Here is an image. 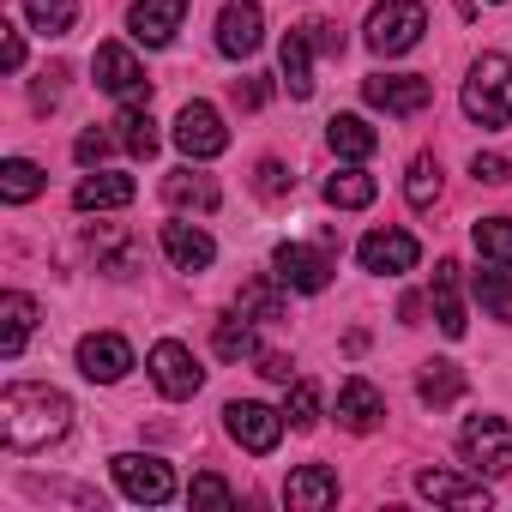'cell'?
<instances>
[{
  "label": "cell",
  "instance_id": "obj_42",
  "mask_svg": "<svg viewBox=\"0 0 512 512\" xmlns=\"http://www.w3.org/2000/svg\"><path fill=\"white\" fill-rule=\"evenodd\" d=\"M61 79H67L61 67H55V73H43V79H37V91H31V103H37V109H55V103H61Z\"/></svg>",
  "mask_w": 512,
  "mask_h": 512
},
{
  "label": "cell",
  "instance_id": "obj_26",
  "mask_svg": "<svg viewBox=\"0 0 512 512\" xmlns=\"http://www.w3.org/2000/svg\"><path fill=\"white\" fill-rule=\"evenodd\" d=\"M290 284L272 272V278H253V284H241V296H235V314H247V320H284L290 314V296H284Z\"/></svg>",
  "mask_w": 512,
  "mask_h": 512
},
{
  "label": "cell",
  "instance_id": "obj_32",
  "mask_svg": "<svg viewBox=\"0 0 512 512\" xmlns=\"http://www.w3.org/2000/svg\"><path fill=\"white\" fill-rule=\"evenodd\" d=\"M211 344H217V356H223V362H241V356H260V344H253V320H247V314H229V320H217Z\"/></svg>",
  "mask_w": 512,
  "mask_h": 512
},
{
  "label": "cell",
  "instance_id": "obj_27",
  "mask_svg": "<svg viewBox=\"0 0 512 512\" xmlns=\"http://www.w3.org/2000/svg\"><path fill=\"white\" fill-rule=\"evenodd\" d=\"M374 193H380V181L362 163H344L338 175H326V205L332 211H362V205H374Z\"/></svg>",
  "mask_w": 512,
  "mask_h": 512
},
{
  "label": "cell",
  "instance_id": "obj_34",
  "mask_svg": "<svg viewBox=\"0 0 512 512\" xmlns=\"http://www.w3.org/2000/svg\"><path fill=\"white\" fill-rule=\"evenodd\" d=\"M470 235H476V253L488 266H512V217H482Z\"/></svg>",
  "mask_w": 512,
  "mask_h": 512
},
{
  "label": "cell",
  "instance_id": "obj_22",
  "mask_svg": "<svg viewBox=\"0 0 512 512\" xmlns=\"http://www.w3.org/2000/svg\"><path fill=\"white\" fill-rule=\"evenodd\" d=\"M326 145H332L344 163H368V157L380 151V133H374L362 115H332V121H326Z\"/></svg>",
  "mask_w": 512,
  "mask_h": 512
},
{
  "label": "cell",
  "instance_id": "obj_41",
  "mask_svg": "<svg viewBox=\"0 0 512 512\" xmlns=\"http://www.w3.org/2000/svg\"><path fill=\"white\" fill-rule=\"evenodd\" d=\"M253 362H260V374H266L272 386H290V380H296V362H290L284 350H260V356H253Z\"/></svg>",
  "mask_w": 512,
  "mask_h": 512
},
{
  "label": "cell",
  "instance_id": "obj_5",
  "mask_svg": "<svg viewBox=\"0 0 512 512\" xmlns=\"http://www.w3.org/2000/svg\"><path fill=\"white\" fill-rule=\"evenodd\" d=\"M91 73H97V91H109L115 103H151V79L127 43H103L91 55Z\"/></svg>",
  "mask_w": 512,
  "mask_h": 512
},
{
  "label": "cell",
  "instance_id": "obj_39",
  "mask_svg": "<svg viewBox=\"0 0 512 512\" xmlns=\"http://www.w3.org/2000/svg\"><path fill=\"white\" fill-rule=\"evenodd\" d=\"M109 151H115V133H103V127H85V133H79V145H73V157H79L85 169H97Z\"/></svg>",
  "mask_w": 512,
  "mask_h": 512
},
{
  "label": "cell",
  "instance_id": "obj_25",
  "mask_svg": "<svg viewBox=\"0 0 512 512\" xmlns=\"http://www.w3.org/2000/svg\"><path fill=\"white\" fill-rule=\"evenodd\" d=\"M31 326H37V302L25 290H7V296H0V356H7V362L25 350Z\"/></svg>",
  "mask_w": 512,
  "mask_h": 512
},
{
  "label": "cell",
  "instance_id": "obj_45",
  "mask_svg": "<svg viewBox=\"0 0 512 512\" xmlns=\"http://www.w3.org/2000/svg\"><path fill=\"white\" fill-rule=\"evenodd\" d=\"M235 103H241V109H260V103H266V85H260V79H247V85H235Z\"/></svg>",
  "mask_w": 512,
  "mask_h": 512
},
{
  "label": "cell",
  "instance_id": "obj_19",
  "mask_svg": "<svg viewBox=\"0 0 512 512\" xmlns=\"http://www.w3.org/2000/svg\"><path fill=\"white\" fill-rule=\"evenodd\" d=\"M284 500H290L296 512H320V506H332V500H338V470H332V464H302V470H290Z\"/></svg>",
  "mask_w": 512,
  "mask_h": 512
},
{
  "label": "cell",
  "instance_id": "obj_30",
  "mask_svg": "<svg viewBox=\"0 0 512 512\" xmlns=\"http://www.w3.org/2000/svg\"><path fill=\"white\" fill-rule=\"evenodd\" d=\"M470 290H476V302H482V314H488V320L512 326V278H506V266L476 272V278H470Z\"/></svg>",
  "mask_w": 512,
  "mask_h": 512
},
{
  "label": "cell",
  "instance_id": "obj_23",
  "mask_svg": "<svg viewBox=\"0 0 512 512\" xmlns=\"http://www.w3.org/2000/svg\"><path fill=\"white\" fill-rule=\"evenodd\" d=\"M163 199H169L175 211H199V217H205V211H217V199H223V193H217V181H211V175H199V169L187 163V169H175V175L163 181Z\"/></svg>",
  "mask_w": 512,
  "mask_h": 512
},
{
  "label": "cell",
  "instance_id": "obj_16",
  "mask_svg": "<svg viewBox=\"0 0 512 512\" xmlns=\"http://www.w3.org/2000/svg\"><path fill=\"white\" fill-rule=\"evenodd\" d=\"M416 494H422V500H440V506H482V512H488V476L422 470V476H416Z\"/></svg>",
  "mask_w": 512,
  "mask_h": 512
},
{
  "label": "cell",
  "instance_id": "obj_6",
  "mask_svg": "<svg viewBox=\"0 0 512 512\" xmlns=\"http://www.w3.org/2000/svg\"><path fill=\"white\" fill-rule=\"evenodd\" d=\"M223 428L241 452H272L284 440V410H272L260 398H235V404H223Z\"/></svg>",
  "mask_w": 512,
  "mask_h": 512
},
{
  "label": "cell",
  "instance_id": "obj_35",
  "mask_svg": "<svg viewBox=\"0 0 512 512\" xmlns=\"http://www.w3.org/2000/svg\"><path fill=\"white\" fill-rule=\"evenodd\" d=\"M25 19H31L43 37H67L73 19H79V0H25Z\"/></svg>",
  "mask_w": 512,
  "mask_h": 512
},
{
  "label": "cell",
  "instance_id": "obj_20",
  "mask_svg": "<svg viewBox=\"0 0 512 512\" xmlns=\"http://www.w3.org/2000/svg\"><path fill=\"white\" fill-rule=\"evenodd\" d=\"M133 175H109V169H91L79 187H73V205L79 211H121V205H133Z\"/></svg>",
  "mask_w": 512,
  "mask_h": 512
},
{
  "label": "cell",
  "instance_id": "obj_11",
  "mask_svg": "<svg viewBox=\"0 0 512 512\" xmlns=\"http://www.w3.org/2000/svg\"><path fill=\"white\" fill-rule=\"evenodd\" d=\"M272 272L296 290V296H320L326 284H332V253L326 247H308V241H284L278 253H272Z\"/></svg>",
  "mask_w": 512,
  "mask_h": 512
},
{
  "label": "cell",
  "instance_id": "obj_46",
  "mask_svg": "<svg viewBox=\"0 0 512 512\" xmlns=\"http://www.w3.org/2000/svg\"><path fill=\"white\" fill-rule=\"evenodd\" d=\"M422 308H428L422 296H404V308H398V314H404V326H422Z\"/></svg>",
  "mask_w": 512,
  "mask_h": 512
},
{
  "label": "cell",
  "instance_id": "obj_40",
  "mask_svg": "<svg viewBox=\"0 0 512 512\" xmlns=\"http://www.w3.org/2000/svg\"><path fill=\"white\" fill-rule=\"evenodd\" d=\"M470 175H476V181H488V187H500V181H512V163H506L500 151H476Z\"/></svg>",
  "mask_w": 512,
  "mask_h": 512
},
{
  "label": "cell",
  "instance_id": "obj_33",
  "mask_svg": "<svg viewBox=\"0 0 512 512\" xmlns=\"http://www.w3.org/2000/svg\"><path fill=\"white\" fill-rule=\"evenodd\" d=\"M404 199H410L416 211H428V205L440 199V163H434V151L410 157V175H404Z\"/></svg>",
  "mask_w": 512,
  "mask_h": 512
},
{
  "label": "cell",
  "instance_id": "obj_24",
  "mask_svg": "<svg viewBox=\"0 0 512 512\" xmlns=\"http://www.w3.org/2000/svg\"><path fill=\"white\" fill-rule=\"evenodd\" d=\"M458 272H464L458 260H440L434 266V326L446 338H464V326H470L464 320V302H458Z\"/></svg>",
  "mask_w": 512,
  "mask_h": 512
},
{
  "label": "cell",
  "instance_id": "obj_21",
  "mask_svg": "<svg viewBox=\"0 0 512 512\" xmlns=\"http://www.w3.org/2000/svg\"><path fill=\"white\" fill-rule=\"evenodd\" d=\"M278 67H284V91L290 97H314V37H308V25L284 37Z\"/></svg>",
  "mask_w": 512,
  "mask_h": 512
},
{
  "label": "cell",
  "instance_id": "obj_8",
  "mask_svg": "<svg viewBox=\"0 0 512 512\" xmlns=\"http://www.w3.org/2000/svg\"><path fill=\"white\" fill-rule=\"evenodd\" d=\"M175 145H181L187 163H211V157L229 151V127H223V115L211 103H187L175 115Z\"/></svg>",
  "mask_w": 512,
  "mask_h": 512
},
{
  "label": "cell",
  "instance_id": "obj_9",
  "mask_svg": "<svg viewBox=\"0 0 512 512\" xmlns=\"http://www.w3.org/2000/svg\"><path fill=\"white\" fill-rule=\"evenodd\" d=\"M145 368H151V386L163 392V398H193L199 386H205V368L193 362V350L187 344H175V338H163V344H151V356H145Z\"/></svg>",
  "mask_w": 512,
  "mask_h": 512
},
{
  "label": "cell",
  "instance_id": "obj_14",
  "mask_svg": "<svg viewBox=\"0 0 512 512\" xmlns=\"http://www.w3.org/2000/svg\"><path fill=\"white\" fill-rule=\"evenodd\" d=\"M79 374L97 380V386L127 380V374H133V344H127L121 332H91V338H79Z\"/></svg>",
  "mask_w": 512,
  "mask_h": 512
},
{
  "label": "cell",
  "instance_id": "obj_1",
  "mask_svg": "<svg viewBox=\"0 0 512 512\" xmlns=\"http://www.w3.org/2000/svg\"><path fill=\"white\" fill-rule=\"evenodd\" d=\"M73 428V398L55 392V386H37V380H13L0 392V440L13 452H49L61 446Z\"/></svg>",
  "mask_w": 512,
  "mask_h": 512
},
{
  "label": "cell",
  "instance_id": "obj_44",
  "mask_svg": "<svg viewBox=\"0 0 512 512\" xmlns=\"http://www.w3.org/2000/svg\"><path fill=\"white\" fill-rule=\"evenodd\" d=\"M308 37H314V49H326V55H344V31H332V25H308Z\"/></svg>",
  "mask_w": 512,
  "mask_h": 512
},
{
  "label": "cell",
  "instance_id": "obj_36",
  "mask_svg": "<svg viewBox=\"0 0 512 512\" xmlns=\"http://www.w3.org/2000/svg\"><path fill=\"white\" fill-rule=\"evenodd\" d=\"M187 506H193V512H229V506H235V488H229L217 470H199L193 488H187Z\"/></svg>",
  "mask_w": 512,
  "mask_h": 512
},
{
  "label": "cell",
  "instance_id": "obj_37",
  "mask_svg": "<svg viewBox=\"0 0 512 512\" xmlns=\"http://www.w3.org/2000/svg\"><path fill=\"white\" fill-rule=\"evenodd\" d=\"M284 392H290V398H284V422H290V428H314V422H320V386H314V380H290Z\"/></svg>",
  "mask_w": 512,
  "mask_h": 512
},
{
  "label": "cell",
  "instance_id": "obj_18",
  "mask_svg": "<svg viewBox=\"0 0 512 512\" xmlns=\"http://www.w3.org/2000/svg\"><path fill=\"white\" fill-rule=\"evenodd\" d=\"M163 253H169L175 272H205L217 260V241L199 223H163Z\"/></svg>",
  "mask_w": 512,
  "mask_h": 512
},
{
  "label": "cell",
  "instance_id": "obj_15",
  "mask_svg": "<svg viewBox=\"0 0 512 512\" xmlns=\"http://www.w3.org/2000/svg\"><path fill=\"white\" fill-rule=\"evenodd\" d=\"M181 19H187V0H133V7H127V31L145 49H169Z\"/></svg>",
  "mask_w": 512,
  "mask_h": 512
},
{
  "label": "cell",
  "instance_id": "obj_43",
  "mask_svg": "<svg viewBox=\"0 0 512 512\" xmlns=\"http://www.w3.org/2000/svg\"><path fill=\"white\" fill-rule=\"evenodd\" d=\"M0 67H7V73H19L25 67V37L7 25V37H0Z\"/></svg>",
  "mask_w": 512,
  "mask_h": 512
},
{
  "label": "cell",
  "instance_id": "obj_4",
  "mask_svg": "<svg viewBox=\"0 0 512 512\" xmlns=\"http://www.w3.org/2000/svg\"><path fill=\"white\" fill-rule=\"evenodd\" d=\"M458 452L476 476H512V422L506 416H470L458 428Z\"/></svg>",
  "mask_w": 512,
  "mask_h": 512
},
{
  "label": "cell",
  "instance_id": "obj_13",
  "mask_svg": "<svg viewBox=\"0 0 512 512\" xmlns=\"http://www.w3.org/2000/svg\"><path fill=\"white\" fill-rule=\"evenodd\" d=\"M362 97H368L380 115H422V109L434 103V85H428L422 73H374V79L362 85Z\"/></svg>",
  "mask_w": 512,
  "mask_h": 512
},
{
  "label": "cell",
  "instance_id": "obj_17",
  "mask_svg": "<svg viewBox=\"0 0 512 512\" xmlns=\"http://www.w3.org/2000/svg\"><path fill=\"white\" fill-rule=\"evenodd\" d=\"M380 416H386V398H380V386L374 380H344L338 386V422L350 428V434H374L380 428Z\"/></svg>",
  "mask_w": 512,
  "mask_h": 512
},
{
  "label": "cell",
  "instance_id": "obj_10",
  "mask_svg": "<svg viewBox=\"0 0 512 512\" xmlns=\"http://www.w3.org/2000/svg\"><path fill=\"white\" fill-rule=\"evenodd\" d=\"M356 260H362V272H374V278H404V272L422 260V247H416L410 229H368V235L356 241Z\"/></svg>",
  "mask_w": 512,
  "mask_h": 512
},
{
  "label": "cell",
  "instance_id": "obj_29",
  "mask_svg": "<svg viewBox=\"0 0 512 512\" xmlns=\"http://www.w3.org/2000/svg\"><path fill=\"white\" fill-rule=\"evenodd\" d=\"M37 193H43V169L31 157H7V163H0V199H7V205H31Z\"/></svg>",
  "mask_w": 512,
  "mask_h": 512
},
{
  "label": "cell",
  "instance_id": "obj_7",
  "mask_svg": "<svg viewBox=\"0 0 512 512\" xmlns=\"http://www.w3.org/2000/svg\"><path fill=\"white\" fill-rule=\"evenodd\" d=\"M115 488L139 506H163L175 494V470L157 458V452H121L115 458Z\"/></svg>",
  "mask_w": 512,
  "mask_h": 512
},
{
  "label": "cell",
  "instance_id": "obj_31",
  "mask_svg": "<svg viewBox=\"0 0 512 512\" xmlns=\"http://www.w3.org/2000/svg\"><path fill=\"white\" fill-rule=\"evenodd\" d=\"M115 127H121L115 139H121L133 157H151V151H157V121H151L145 103H121V121H115Z\"/></svg>",
  "mask_w": 512,
  "mask_h": 512
},
{
  "label": "cell",
  "instance_id": "obj_28",
  "mask_svg": "<svg viewBox=\"0 0 512 512\" xmlns=\"http://www.w3.org/2000/svg\"><path fill=\"white\" fill-rule=\"evenodd\" d=\"M416 392H422V404L446 410V404H458V398H464V368H458V362H422Z\"/></svg>",
  "mask_w": 512,
  "mask_h": 512
},
{
  "label": "cell",
  "instance_id": "obj_3",
  "mask_svg": "<svg viewBox=\"0 0 512 512\" xmlns=\"http://www.w3.org/2000/svg\"><path fill=\"white\" fill-rule=\"evenodd\" d=\"M368 49L374 55H410L416 43H422V31H428V7H422V0H380V7L368 13Z\"/></svg>",
  "mask_w": 512,
  "mask_h": 512
},
{
  "label": "cell",
  "instance_id": "obj_2",
  "mask_svg": "<svg viewBox=\"0 0 512 512\" xmlns=\"http://www.w3.org/2000/svg\"><path fill=\"white\" fill-rule=\"evenodd\" d=\"M464 115L476 127H506L512 121V55H476L464 79Z\"/></svg>",
  "mask_w": 512,
  "mask_h": 512
},
{
  "label": "cell",
  "instance_id": "obj_38",
  "mask_svg": "<svg viewBox=\"0 0 512 512\" xmlns=\"http://www.w3.org/2000/svg\"><path fill=\"white\" fill-rule=\"evenodd\" d=\"M253 187H260V199H284V193L296 187V175H290V169H284L278 157H266L260 169H253Z\"/></svg>",
  "mask_w": 512,
  "mask_h": 512
},
{
  "label": "cell",
  "instance_id": "obj_12",
  "mask_svg": "<svg viewBox=\"0 0 512 512\" xmlns=\"http://www.w3.org/2000/svg\"><path fill=\"white\" fill-rule=\"evenodd\" d=\"M260 43H266V13H260V0H223V13H217V49H223L229 61H247Z\"/></svg>",
  "mask_w": 512,
  "mask_h": 512
}]
</instances>
